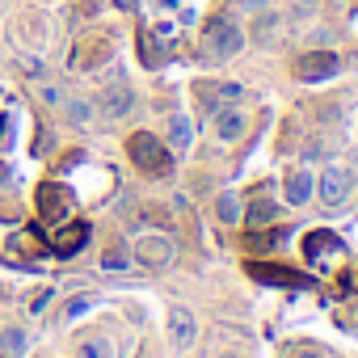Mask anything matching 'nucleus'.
Instances as JSON below:
<instances>
[{
  "mask_svg": "<svg viewBox=\"0 0 358 358\" xmlns=\"http://www.w3.org/2000/svg\"><path fill=\"white\" fill-rule=\"evenodd\" d=\"M337 72H341V55H337V51H308V55L295 64V76L308 80V85H320V80H329V76H337Z\"/></svg>",
  "mask_w": 358,
  "mask_h": 358,
  "instance_id": "20e7f679",
  "label": "nucleus"
},
{
  "mask_svg": "<svg viewBox=\"0 0 358 358\" xmlns=\"http://www.w3.org/2000/svg\"><path fill=\"white\" fill-rule=\"evenodd\" d=\"M215 135H220V139H228V143H232V139H241V135H245V114H241V110H232V106H228V110H220V114H215Z\"/></svg>",
  "mask_w": 358,
  "mask_h": 358,
  "instance_id": "9b49d317",
  "label": "nucleus"
},
{
  "mask_svg": "<svg viewBox=\"0 0 358 358\" xmlns=\"http://www.w3.org/2000/svg\"><path fill=\"white\" fill-rule=\"evenodd\" d=\"M5 350H9V354H22V350H26V333H22V329H9V333H5Z\"/></svg>",
  "mask_w": 358,
  "mask_h": 358,
  "instance_id": "a211bd4d",
  "label": "nucleus"
},
{
  "mask_svg": "<svg viewBox=\"0 0 358 358\" xmlns=\"http://www.w3.org/2000/svg\"><path fill=\"white\" fill-rule=\"evenodd\" d=\"M68 118H72V122H80V127H85V122H89V118H93V106H89V101H68Z\"/></svg>",
  "mask_w": 358,
  "mask_h": 358,
  "instance_id": "f3484780",
  "label": "nucleus"
},
{
  "mask_svg": "<svg viewBox=\"0 0 358 358\" xmlns=\"http://www.w3.org/2000/svg\"><path fill=\"white\" fill-rule=\"evenodd\" d=\"M76 358H114V350H110L106 337H85V341L76 345Z\"/></svg>",
  "mask_w": 358,
  "mask_h": 358,
  "instance_id": "4468645a",
  "label": "nucleus"
},
{
  "mask_svg": "<svg viewBox=\"0 0 358 358\" xmlns=\"http://www.w3.org/2000/svg\"><path fill=\"white\" fill-rule=\"evenodd\" d=\"M312 194H316V177H312L303 164L291 169V173H287V203H291V207H303Z\"/></svg>",
  "mask_w": 358,
  "mask_h": 358,
  "instance_id": "6e6552de",
  "label": "nucleus"
},
{
  "mask_svg": "<svg viewBox=\"0 0 358 358\" xmlns=\"http://www.w3.org/2000/svg\"><path fill=\"white\" fill-rule=\"evenodd\" d=\"M80 312H89V299H72V303L64 308V316H68V320H76Z\"/></svg>",
  "mask_w": 358,
  "mask_h": 358,
  "instance_id": "412c9836",
  "label": "nucleus"
},
{
  "mask_svg": "<svg viewBox=\"0 0 358 358\" xmlns=\"http://www.w3.org/2000/svg\"><path fill=\"white\" fill-rule=\"evenodd\" d=\"M131 106H135V93L122 80L110 85V89H101V114L106 118H122V114H131Z\"/></svg>",
  "mask_w": 358,
  "mask_h": 358,
  "instance_id": "1a4fd4ad",
  "label": "nucleus"
},
{
  "mask_svg": "<svg viewBox=\"0 0 358 358\" xmlns=\"http://www.w3.org/2000/svg\"><path fill=\"white\" fill-rule=\"evenodd\" d=\"M274 34V17H262V26H257V38H270Z\"/></svg>",
  "mask_w": 358,
  "mask_h": 358,
  "instance_id": "4be33fe9",
  "label": "nucleus"
},
{
  "mask_svg": "<svg viewBox=\"0 0 358 358\" xmlns=\"http://www.w3.org/2000/svg\"><path fill=\"white\" fill-rule=\"evenodd\" d=\"M38 211H43V220H47V224H64V220H68V211H72V194H68V186L47 182V186L38 190Z\"/></svg>",
  "mask_w": 358,
  "mask_h": 358,
  "instance_id": "39448f33",
  "label": "nucleus"
},
{
  "mask_svg": "<svg viewBox=\"0 0 358 358\" xmlns=\"http://www.w3.org/2000/svg\"><path fill=\"white\" fill-rule=\"evenodd\" d=\"M203 47H207L211 59H232V55H241L245 34H241L236 22H228V17H211L207 30H203Z\"/></svg>",
  "mask_w": 358,
  "mask_h": 358,
  "instance_id": "f03ea898",
  "label": "nucleus"
},
{
  "mask_svg": "<svg viewBox=\"0 0 358 358\" xmlns=\"http://www.w3.org/2000/svg\"><path fill=\"white\" fill-rule=\"evenodd\" d=\"M85 241H89V224H72V228H64V232L51 236V249H55L59 257H72Z\"/></svg>",
  "mask_w": 358,
  "mask_h": 358,
  "instance_id": "9d476101",
  "label": "nucleus"
},
{
  "mask_svg": "<svg viewBox=\"0 0 358 358\" xmlns=\"http://www.w3.org/2000/svg\"><path fill=\"white\" fill-rule=\"evenodd\" d=\"M350 190H354V173L350 169H324L320 173V182H316V199L324 203V207H341L345 199H350Z\"/></svg>",
  "mask_w": 358,
  "mask_h": 358,
  "instance_id": "7ed1b4c3",
  "label": "nucleus"
},
{
  "mask_svg": "<svg viewBox=\"0 0 358 358\" xmlns=\"http://www.w3.org/2000/svg\"><path fill=\"white\" fill-rule=\"evenodd\" d=\"M143 64H148V68H156V64H160V47H156L148 34H143Z\"/></svg>",
  "mask_w": 358,
  "mask_h": 358,
  "instance_id": "6ab92c4d",
  "label": "nucleus"
},
{
  "mask_svg": "<svg viewBox=\"0 0 358 358\" xmlns=\"http://www.w3.org/2000/svg\"><path fill=\"white\" fill-rule=\"evenodd\" d=\"M0 131H5V122H0Z\"/></svg>",
  "mask_w": 358,
  "mask_h": 358,
  "instance_id": "c85d7f7f",
  "label": "nucleus"
},
{
  "mask_svg": "<svg viewBox=\"0 0 358 358\" xmlns=\"http://www.w3.org/2000/svg\"><path fill=\"white\" fill-rule=\"evenodd\" d=\"M114 5H118V9H122V13H131V9H135V5H139V0H114Z\"/></svg>",
  "mask_w": 358,
  "mask_h": 358,
  "instance_id": "b1692460",
  "label": "nucleus"
},
{
  "mask_svg": "<svg viewBox=\"0 0 358 358\" xmlns=\"http://www.w3.org/2000/svg\"><path fill=\"white\" fill-rule=\"evenodd\" d=\"M127 152H131L135 169H143L148 177H169V173H173V156H169V148H164L156 135H148V131H135V135L127 139Z\"/></svg>",
  "mask_w": 358,
  "mask_h": 358,
  "instance_id": "f257e3e1",
  "label": "nucleus"
},
{
  "mask_svg": "<svg viewBox=\"0 0 358 358\" xmlns=\"http://www.w3.org/2000/svg\"><path fill=\"white\" fill-rule=\"evenodd\" d=\"M245 9H262V5H270V0H241Z\"/></svg>",
  "mask_w": 358,
  "mask_h": 358,
  "instance_id": "393cba45",
  "label": "nucleus"
},
{
  "mask_svg": "<svg viewBox=\"0 0 358 358\" xmlns=\"http://www.w3.org/2000/svg\"><path fill=\"white\" fill-rule=\"evenodd\" d=\"M253 278H266V282H299L295 274H287V270H266V266H253Z\"/></svg>",
  "mask_w": 358,
  "mask_h": 358,
  "instance_id": "dca6fc26",
  "label": "nucleus"
},
{
  "mask_svg": "<svg viewBox=\"0 0 358 358\" xmlns=\"http://www.w3.org/2000/svg\"><path fill=\"white\" fill-rule=\"evenodd\" d=\"M164 5H177V0H164Z\"/></svg>",
  "mask_w": 358,
  "mask_h": 358,
  "instance_id": "cd10ccee",
  "label": "nucleus"
},
{
  "mask_svg": "<svg viewBox=\"0 0 358 358\" xmlns=\"http://www.w3.org/2000/svg\"><path fill=\"white\" fill-rule=\"evenodd\" d=\"M106 59H110V43H89V47L76 51V68H97Z\"/></svg>",
  "mask_w": 358,
  "mask_h": 358,
  "instance_id": "ddd939ff",
  "label": "nucleus"
},
{
  "mask_svg": "<svg viewBox=\"0 0 358 358\" xmlns=\"http://www.w3.org/2000/svg\"><path fill=\"white\" fill-rule=\"evenodd\" d=\"M266 215H274V207H270V203H257V207H253V220H266Z\"/></svg>",
  "mask_w": 358,
  "mask_h": 358,
  "instance_id": "5701e85b",
  "label": "nucleus"
},
{
  "mask_svg": "<svg viewBox=\"0 0 358 358\" xmlns=\"http://www.w3.org/2000/svg\"><path fill=\"white\" fill-rule=\"evenodd\" d=\"M169 333H173V345H177V350H190L194 337H199V324H194V316H190L186 308H173V312H169Z\"/></svg>",
  "mask_w": 358,
  "mask_h": 358,
  "instance_id": "0eeeda50",
  "label": "nucleus"
},
{
  "mask_svg": "<svg viewBox=\"0 0 358 358\" xmlns=\"http://www.w3.org/2000/svg\"><path fill=\"white\" fill-rule=\"evenodd\" d=\"M190 139H194V131H190V118H169V143H173V152H186L190 148Z\"/></svg>",
  "mask_w": 358,
  "mask_h": 358,
  "instance_id": "f8f14e48",
  "label": "nucleus"
},
{
  "mask_svg": "<svg viewBox=\"0 0 358 358\" xmlns=\"http://www.w3.org/2000/svg\"><path fill=\"white\" fill-rule=\"evenodd\" d=\"M220 220H224V224H236V220H241V203H236V194H220Z\"/></svg>",
  "mask_w": 358,
  "mask_h": 358,
  "instance_id": "2eb2a0df",
  "label": "nucleus"
},
{
  "mask_svg": "<svg viewBox=\"0 0 358 358\" xmlns=\"http://www.w3.org/2000/svg\"><path fill=\"white\" fill-rule=\"evenodd\" d=\"M299 358H324L320 350H299Z\"/></svg>",
  "mask_w": 358,
  "mask_h": 358,
  "instance_id": "a878e982",
  "label": "nucleus"
},
{
  "mask_svg": "<svg viewBox=\"0 0 358 358\" xmlns=\"http://www.w3.org/2000/svg\"><path fill=\"white\" fill-rule=\"evenodd\" d=\"M101 266H106V270H127V257H122V249H110V253L101 257Z\"/></svg>",
  "mask_w": 358,
  "mask_h": 358,
  "instance_id": "aec40b11",
  "label": "nucleus"
},
{
  "mask_svg": "<svg viewBox=\"0 0 358 358\" xmlns=\"http://www.w3.org/2000/svg\"><path fill=\"white\" fill-rule=\"evenodd\" d=\"M224 358H241V354H224Z\"/></svg>",
  "mask_w": 358,
  "mask_h": 358,
  "instance_id": "bb28decb",
  "label": "nucleus"
},
{
  "mask_svg": "<svg viewBox=\"0 0 358 358\" xmlns=\"http://www.w3.org/2000/svg\"><path fill=\"white\" fill-rule=\"evenodd\" d=\"M135 257L148 266V270H164L173 257H177V245L169 236H139L135 241Z\"/></svg>",
  "mask_w": 358,
  "mask_h": 358,
  "instance_id": "423d86ee",
  "label": "nucleus"
}]
</instances>
